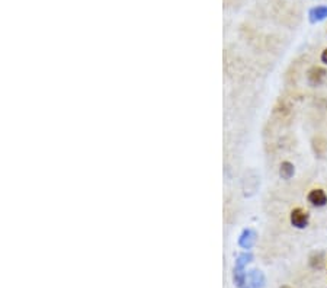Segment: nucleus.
<instances>
[{
    "instance_id": "f257e3e1",
    "label": "nucleus",
    "mask_w": 327,
    "mask_h": 288,
    "mask_svg": "<svg viewBox=\"0 0 327 288\" xmlns=\"http://www.w3.org/2000/svg\"><path fill=\"white\" fill-rule=\"evenodd\" d=\"M291 224L297 228H306L308 226V221H310V214L307 213L306 210L303 208H294L291 211Z\"/></svg>"
},
{
    "instance_id": "f03ea898",
    "label": "nucleus",
    "mask_w": 327,
    "mask_h": 288,
    "mask_svg": "<svg viewBox=\"0 0 327 288\" xmlns=\"http://www.w3.org/2000/svg\"><path fill=\"white\" fill-rule=\"evenodd\" d=\"M308 203L313 207H325L327 204V195L323 189H311L307 195Z\"/></svg>"
},
{
    "instance_id": "7ed1b4c3",
    "label": "nucleus",
    "mask_w": 327,
    "mask_h": 288,
    "mask_svg": "<svg viewBox=\"0 0 327 288\" xmlns=\"http://www.w3.org/2000/svg\"><path fill=\"white\" fill-rule=\"evenodd\" d=\"M307 77H308V82L311 86H319L326 79V70L322 67H311Z\"/></svg>"
},
{
    "instance_id": "20e7f679",
    "label": "nucleus",
    "mask_w": 327,
    "mask_h": 288,
    "mask_svg": "<svg viewBox=\"0 0 327 288\" xmlns=\"http://www.w3.org/2000/svg\"><path fill=\"white\" fill-rule=\"evenodd\" d=\"M327 16V6H317L314 9H311L310 12V19L311 22L323 21Z\"/></svg>"
},
{
    "instance_id": "39448f33",
    "label": "nucleus",
    "mask_w": 327,
    "mask_h": 288,
    "mask_svg": "<svg viewBox=\"0 0 327 288\" xmlns=\"http://www.w3.org/2000/svg\"><path fill=\"white\" fill-rule=\"evenodd\" d=\"M295 169H294V165L289 163V162H282L281 163V167H279V175L284 178V179H291L292 175H294Z\"/></svg>"
},
{
    "instance_id": "423d86ee",
    "label": "nucleus",
    "mask_w": 327,
    "mask_h": 288,
    "mask_svg": "<svg viewBox=\"0 0 327 288\" xmlns=\"http://www.w3.org/2000/svg\"><path fill=\"white\" fill-rule=\"evenodd\" d=\"M322 62L325 63V64H327V48L322 53Z\"/></svg>"
},
{
    "instance_id": "0eeeda50",
    "label": "nucleus",
    "mask_w": 327,
    "mask_h": 288,
    "mask_svg": "<svg viewBox=\"0 0 327 288\" xmlns=\"http://www.w3.org/2000/svg\"><path fill=\"white\" fill-rule=\"evenodd\" d=\"M282 288H289V287H282Z\"/></svg>"
}]
</instances>
